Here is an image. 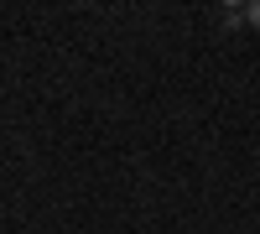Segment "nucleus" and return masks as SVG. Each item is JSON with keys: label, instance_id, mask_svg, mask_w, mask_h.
<instances>
[{"label": "nucleus", "instance_id": "obj_1", "mask_svg": "<svg viewBox=\"0 0 260 234\" xmlns=\"http://www.w3.org/2000/svg\"><path fill=\"white\" fill-rule=\"evenodd\" d=\"M245 21H250V26L260 31V0H255V6H245Z\"/></svg>", "mask_w": 260, "mask_h": 234}]
</instances>
